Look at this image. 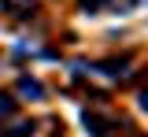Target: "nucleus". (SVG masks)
<instances>
[{"instance_id": "nucleus-1", "label": "nucleus", "mask_w": 148, "mask_h": 137, "mask_svg": "<svg viewBox=\"0 0 148 137\" xmlns=\"http://www.w3.org/2000/svg\"><path fill=\"white\" fill-rule=\"evenodd\" d=\"M18 93H22V97H45V85H41V82H37V78H22V82H18Z\"/></svg>"}, {"instance_id": "nucleus-2", "label": "nucleus", "mask_w": 148, "mask_h": 137, "mask_svg": "<svg viewBox=\"0 0 148 137\" xmlns=\"http://www.w3.org/2000/svg\"><path fill=\"white\" fill-rule=\"evenodd\" d=\"M85 126H89V134H96V137H104L108 134V119H100V115H92V111H85Z\"/></svg>"}, {"instance_id": "nucleus-3", "label": "nucleus", "mask_w": 148, "mask_h": 137, "mask_svg": "<svg viewBox=\"0 0 148 137\" xmlns=\"http://www.w3.org/2000/svg\"><path fill=\"white\" fill-rule=\"evenodd\" d=\"M126 63H130V59H104V63H100V71L111 74V78H119V74H126Z\"/></svg>"}, {"instance_id": "nucleus-4", "label": "nucleus", "mask_w": 148, "mask_h": 137, "mask_svg": "<svg viewBox=\"0 0 148 137\" xmlns=\"http://www.w3.org/2000/svg\"><path fill=\"white\" fill-rule=\"evenodd\" d=\"M4 8H8V11H15V15H34V0H4Z\"/></svg>"}, {"instance_id": "nucleus-5", "label": "nucleus", "mask_w": 148, "mask_h": 137, "mask_svg": "<svg viewBox=\"0 0 148 137\" xmlns=\"http://www.w3.org/2000/svg\"><path fill=\"white\" fill-rule=\"evenodd\" d=\"M4 137H34V122H18V126H11Z\"/></svg>"}, {"instance_id": "nucleus-6", "label": "nucleus", "mask_w": 148, "mask_h": 137, "mask_svg": "<svg viewBox=\"0 0 148 137\" xmlns=\"http://www.w3.org/2000/svg\"><path fill=\"white\" fill-rule=\"evenodd\" d=\"M82 8H85L89 15H96V11H104V8H108V0H82Z\"/></svg>"}, {"instance_id": "nucleus-7", "label": "nucleus", "mask_w": 148, "mask_h": 137, "mask_svg": "<svg viewBox=\"0 0 148 137\" xmlns=\"http://www.w3.org/2000/svg\"><path fill=\"white\" fill-rule=\"evenodd\" d=\"M15 111V100L11 97H0V115H11Z\"/></svg>"}, {"instance_id": "nucleus-8", "label": "nucleus", "mask_w": 148, "mask_h": 137, "mask_svg": "<svg viewBox=\"0 0 148 137\" xmlns=\"http://www.w3.org/2000/svg\"><path fill=\"white\" fill-rule=\"evenodd\" d=\"M141 108H145V111H148V89H145V93H141Z\"/></svg>"}]
</instances>
